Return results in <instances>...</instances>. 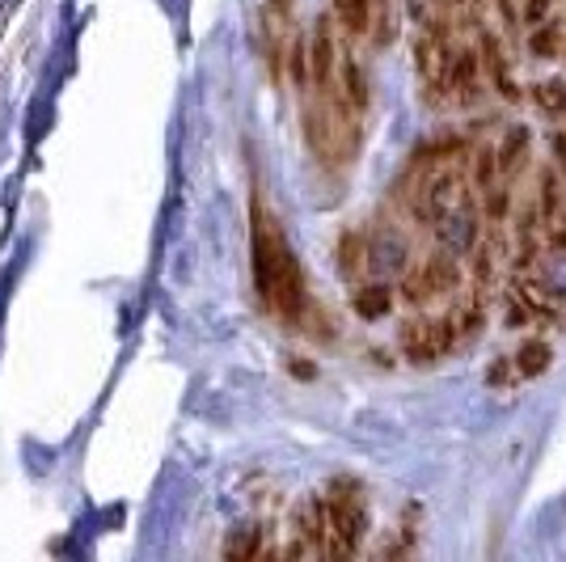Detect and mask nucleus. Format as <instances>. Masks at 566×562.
I'll return each mask as SVG.
<instances>
[{
  "instance_id": "5701e85b",
  "label": "nucleus",
  "mask_w": 566,
  "mask_h": 562,
  "mask_svg": "<svg viewBox=\"0 0 566 562\" xmlns=\"http://www.w3.org/2000/svg\"><path fill=\"white\" fill-rule=\"evenodd\" d=\"M554 157H558V165H563L566 174V136H554Z\"/></svg>"
},
{
  "instance_id": "0eeeda50",
  "label": "nucleus",
  "mask_w": 566,
  "mask_h": 562,
  "mask_svg": "<svg viewBox=\"0 0 566 562\" xmlns=\"http://www.w3.org/2000/svg\"><path fill=\"white\" fill-rule=\"evenodd\" d=\"M335 68H339V47H335V26L330 17L322 13L313 35H309V77L313 85H330L335 80Z\"/></svg>"
},
{
  "instance_id": "f03ea898",
  "label": "nucleus",
  "mask_w": 566,
  "mask_h": 562,
  "mask_svg": "<svg viewBox=\"0 0 566 562\" xmlns=\"http://www.w3.org/2000/svg\"><path fill=\"white\" fill-rule=\"evenodd\" d=\"M317 93L304 102V136H309V149L317 153V157L326 161V165H347V161H355L360 153V115L364 111H355L347 98H342V89L330 80V85H313Z\"/></svg>"
},
{
  "instance_id": "aec40b11",
  "label": "nucleus",
  "mask_w": 566,
  "mask_h": 562,
  "mask_svg": "<svg viewBox=\"0 0 566 562\" xmlns=\"http://www.w3.org/2000/svg\"><path fill=\"white\" fill-rule=\"evenodd\" d=\"M532 93H537V102H541L545 115H554V119H563L566 115V85L563 80H541Z\"/></svg>"
},
{
  "instance_id": "f3484780",
  "label": "nucleus",
  "mask_w": 566,
  "mask_h": 562,
  "mask_svg": "<svg viewBox=\"0 0 566 562\" xmlns=\"http://www.w3.org/2000/svg\"><path fill=\"white\" fill-rule=\"evenodd\" d=\"M225 554L228 559H259L263 554V528H254V524L237 528L225 541Z\"/></svg>"
},
{
  "instance_id": "423d86ee",
  "label": "nucleus",
  "mask_w": 566,
  "mask_h": 562,
  "mask_svg": "<svg viewBox=\"0 0 566 562\" xmlns=\"http://www.w3.org/2000/svg\"><path fill=\"white\" fill-rule=\"evenodd\" d=\"M436 238H440V245L449 254H469L478 245V212H474V203H461L453 212L436 216Z\"/></svg>"
},
{
  "instance_id": "f257e3e1",
  "label": "nucleus",
  "mask_w": 566,
  "mask_h": 562,
  "mask_svg": "<svg viewBox=\"0 0 566 562\" xmlns=\"http://www.w3.org/2000/svg\"><path fill=\"white\" fill-rule=\"evenodd\" d=\"M254 283L263 292V301L284 321H301L304 314V280L301 267L288 250V241L279 238V229L271 225L263 207H254Z\"/></svg>"
},
{
  "instance_id": "6ab92c4d",
  "label": "nucleus",
  "mask_w": 566,
  "mask_h": 562,
  "mask_svg": "<svg viewBox=\"0 0 566 562\" xmlns=\"http://www.w3.org/2000/svg\"><path fill=\"white\" fill-rule=\"evenodd\" d=\"M516 368H520V376H541V372L550 368V347H545L541 339H529V343L516 352Z\"/></svg>"
},
{
  "instance_id": "393cba45",
  "label": "nucleus",
  "mask_w": 566,
  "mask_h": 562,
  "mask_svg": "<svg viewBox=\"0 0 566 562\" xmlns=\"http://www.w3.org/2000/svg\"><path fill=\"white\" fill-rule=\"evenodd\" d=\"M474 4H482V0H474Z\"/></svg>"
},
{
  "instance_id": "1a4fd4ad",
  "label": "nucleus",
  "mask_w": 566,
  "mask_h": 562,
  "mask_svg": "<svg viewBox=\"0 0 566 562\" xmlns=\"http://www.w3.org/2000/svg\"><path fill=\"white\" fill-rule=\"evenodd\" d=\"M478 68H482V60L469 51V47H456L453 51V64H449V80H444V89H453L456 102H478V93H482V80H478Z\"/></svg>"
},
{
  "instance_id": "b1692460",
  "label": "nucleus",
  "mask_w": 566,
  "mask_h": 562,
  "mask_svg": "<svg viewBox=\"0 0 566 562\" xmlns=\"http://www.w3.org/2000/svg\"><path fill=\"white\" fill-rule=\"evenodd\" d=\"M444 9H461V4H474V0H440Z\"/></svg>"
},
{
  "instance_id": "6e6552de",
  "label": "nucleus",
  "mask_w": 566,
  "mask_h": 562,
  "mask_svg": "<svg viewBox=\"0 0 566 562\" xmlns=\"http://www.w3.org/2000/svg\"><path fill=\"white\" fill-rule=\"evenodd\" d=\"M406 258H411V250L393 229H380L377 238L368 241V271L373 276H406Z\"/></svg>"
},
{
  "instance_id": "412c9836",
  "label": "nucleus",
  "mask_w": 566,
  "mask_h": 562,
  "mask_svg": "<svg viewBox=\"0 0 566 562\" xmlns=\"http://www.w3.org/2000/svg\"><path fill=\"white\" fill-rule=\"evenodd\" d=\"M339 267L342 276H360L364 267H368V250H364V241L360 238H342V250H339Z\"/></svg>"
},
{
  "instance_id": "2eb2a0df",
  "label": "nucleus",
  "mask_w": 566,
  "mask_h": 562,
  "mask_svg": "<svg viewBox=\"0 0 566 562\" xmlns=\"http://www.w3.org/2000/svg\"><path fill=\"white\" fill-rule=\"evenodd\" d=\"M339 89L355 111H364V106H368V85H364V73H360V64H355L351 55H342L339 60Z\"/></svg>"
},
{
  "instance_id": "4be33fe9",
  "label": "nucleus",
  "mask_w": 566,
  "mask_h": 562,
  "mask_svg": "<svg viewBox=\"0 0 566 562\" xmlns=\"http://www.w3.org/2000/svg\"><path fill=\"white\" fill-rule=\"evenodd\" d=\"M550 4H554V0H525V9H520V22H525V26H541V22H550Z\"/></svg>"
},
{
  "instance_id": "39448f33",
  "label": "nucleus",
  "mask_w": 566,
  "mask_h": 562,
  "mask_svg": "<svg viewBox=\"0 0 566 562\" xmlns=\"http://www.w3.org/2000/svg\"><path fill=\"white\" fill-rule=\"evenodd\" d=\"M402 352H406V360L415 363H436L444 352H453V330H449V321L440 318H411L402 325Z\"/></svg>"
},
{
  "instance_id": "a211bd4d",
  "label": "nucleus",
  "mask_w": 566,
  "mask_h": 562,
  "mask_svg": "<svg viewBox=\"0 0 566 562\" xmlns=\"http://www.w3.org/2000/svg\"><path fill=\"white\" fill-rule=\"evenodd\" d=\"M558 42H563V22H541V26L529 30L532 55H541V60H554V55H558Z\"/></svg>"
},
{
  "instance_id": "7ed1b4c3",
  "label": "nucleus",
  "mask_w": 566,
  "mask_h": 562,
  "mask_svg": "<svg viewBox=\"0 0 566 562\" xmlns=\"http://www.w3.org/2000/svg\"><path fill=\"white\" fill-rule=\"evenodd\" d=\"M326 508H330V541H326V554L330 559H351L368 516H364V503L355 499V490H347V482L335 486V495H326Z\"/></svg>"
},
{
  "instance_id": "f8f14e48",
  "label": "nucleus",
  "mask_w": 566,
  "mask_h": 562,
  "mask_svg": "<svg viewBox=\"0 0 566 562\" xmlns=\"http://www.w3.org/2000/svg\"><path fill=\"white\" fill-rule=\"evenodd\" d=\"M335 13L347 35H368L377 22V0H335Z\"/></svg>"
},
{
  "instance_id": "dca6fc26",
  "label": "nucleus",
  "mask_w": 566,
  "mask_h": 562,
  "mask_svg": "<svg viewBox=\"0 0 566 562\" xmlns=\"http://www.w3.org/2000/svg\"><path fill=\"white\" fill-rule=\"evenodd\" d=\"M389 309H393V292L385 283H368V288L355 292V314L360 318H385Z\"/></svg>"
},
{
  "instance_id": "9d476101",
  "label": "nucleus",
  "mask_w": 566,
  "mask_h": 562,
  "mask_svg": "<svg viewBox=\"0 0 566 562\" xmlns=\"http://www.w3.org/2000/svg\"><path fill=\"white\" fill-rule=\"evenodd\" d=\"M297 533L317 554H326V541H330V508H326V499L313 495V499H304L297 508Z\"/></svg>"
},
{
  "instance_id": "9b49d317",
  "label": "nucleus",
  "mask_w": 566,
  "mask_h": 562,
  "mask_svg": "<svg viewBox=\"0 0 566 562\" xmlns=\"http://www.w3.org/2000/svg\"><path fill=\"white\" fill-rule=\"evenodd\" d=\"M482 68H487V80H491L494 89L507 98V102H516L520 98V85L512 77V64H507V55H503V47L494 42V35H482Z\"/></svg>"
},
{
  "instance_id": "20e7f679",
  "label": "nucleus",
  "mask_w": 566,
  "mask_h": 562,
  "mask_svg": "<svg viewBox=\"0 0 566 562\" xmlns=\"http://www.w3.org/2000/svg\"><path fill=\"white\" fill-rule=\"evenodd\" d=\"M456 283H461V271H456L453 254L444 250V254L427 258L423 267L406 271V280H402V296H406L411 305H423V301H431V296L456 292Z\"/></svg>"
},
{
  "instance_id": "ddd939ff",
  "label": "nucleus",
  "mask_w": 566,
  "mask_h": 562,
  "mask_svg": "<svg viewBox=\"0 0 566 562\" xmlns=\"http://www.w3.org/2000/svg\"><path fill=\"white\" fill-rule=\"evenodd\" d=\"M525 157H529V131H525V127H512V131H507V140L499 144V178H503V182H512V178H516V169L525 165Z\"/></svg>"
},
{
  "instance_id": "4468645a",
  "label": "nucleus",
  "mask_w": 566,
  "mask_h": 562,
  "mask_svg": "<svg viewBox=\"0 0 566 562\" xmlns=\"http://www.w3.org/2000/svg\"><path fill=\"white\" fill-rule=\"evenodd\" d=\"M541 288H545L554 301H566V245H554V250L541 258Z\"/></svg>"
}]
</instances>
